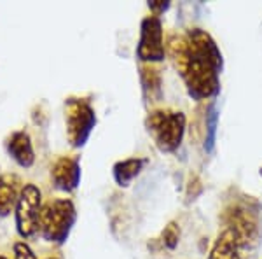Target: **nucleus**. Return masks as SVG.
Instances as JSON below:
<instances>
[{
  "mask_svg": "<svg viewBox=\"0 0 262 259\" xmlns=\"http://www.w3.org/2000/svg\"><path fill=\"white\" fill-rule=\"evenodd\" d=\"M170 53L192 100L213 102L217 98L221 93L224 56L208 32L203 28H189L182 37H173Z\"/></svg>",
  "mask_w": 262,
  "mask_h": 259,
  "instance_id": "nucleus-1",
  "label": "nucleus"
},
{
  "mask_svg": "<svg viewBox=\"0 0 262 259\" xmlns=\"http://www.w3.org/2000/svg\"><path fill=\"white\" fill-rule=\"evenodd\" d=\"M222 229H227L238 240L243 252L252 254L262 242V203L250 194L238 193L229 198L221 212Z\"/></svg>",
  "mask_w": 262,
  "mask_h": 259,
  "instance_id": "nucleus-2",
  "label": "nucleus"
},
{
  "mask_svg": "<svg viewBox=\"0 0 262 259\" xmlns=\"http://www.w3.org/2000/svg\"><path fill=\"white\" fill-rule=\"evenodd\" d=\"M145 128L161 152H175L187 130V117L182 110L156 109L145 117Z\"/></svg>",
  "mask_w": 262,
  "mask_h": 259,
  "instance_id": "nucleus-3",
  "label": "nucleus"
},
{
  "mask_svg": "<svg viewBox=\"0 0 262 259\" xmlns=\"http://www.w3.org/2000/svg\"><path fill=\"white\" fill-rule=\"evenodd\" d=\"M77 221V210L74 202L69 198L51 200L42 207L39 229L46 242L51 244H65L70 236V231Z\"/></svg>",
  "mask_w": 262,
  "mask_h": 259,
  "instance_id": "nucleus-4",
  "label": "nucleus"
},
{
  "mask_svg": "<svg viewBox=\"0 0 262 259\" xmlns=\"http://www.w3.org/2000/svg\"><path fill=\"white\" fill-rule=\"evenodd\" d=\"M67 138L72 147H82L90 140L96 126V112L84 98H69L65 102Z\"/></svg>",
  "mask_w": 262,
  "mask_h": 259,
  "instance_id": "nucleus-5",
  "label": "nucleus"
},
{
  "mask_svg": "<svg viewBox=\"0 0 262 259\" xmlns=\"http://www.w3.org/2000/svg\"><path fill=\"white\" fill-rule=\"evenodd\" d=\"M42 193L35 184H25L21 188L18 203H16V229L19 236L30 238L39 231V219L42 212Z\"/></svg>",
  "mask_w": 262,
  "mask_h": 259,
  "instance_id": "nucleus-6",
  "label": "nucleus"
},
{
  "mask_svg": "<svg viewBox=\"0 0 262 259\" xmlns=\"http://www.w3.org/2000/svg\"><path fill=\"white\" fill-rule=\"evenodd\" d=\"M137 56L145 65L159 63L166 56L164 49L163 21L159 16H145L140 23V39L137 44Z\"/></svg>",
  "mask_w": 262,
  "mask_h": 259,
  "instance_id": "nucleus-7",
  "label": "nucleus"
},
{
  "mask_svg": "<svg viewBox=\"0 0 262 259\" xmlns=\"http://www.w3.org/2000/svg\"><path fill=\"white\" fill-rule=\"evenodd\" d=\"M81 160L79 156H60L51 167V179L56 189L72 193L81 184Z\"/></svg>",
  "mask_w": 262,
  "mask_h": 259,
  "instance_id": "nucleus-8",
  "label": "nucleus"
},
{
  "mask_svg": "<svg viewBox=\"0 0 262 259\" xmlns=\"http://www.w3.org/2000/svg\"><path fill=\"white\" fill-rule=\"evenodd\" d=\"M6 149L9 156L19 167L30 168L35 161V151H33L32 138L27 131H14L6 142Z\"/></svg>",
  "mask_w": 262,
  "mask_h": 259,
  "instance_id": "nucleus-9",
  "label": "nucleus"
},
{
  "mask_svg": "<svg viewBox=\"0 0 262 259\" xmlns=\"http://www.w3.org/2000/svg\"><path fill=\"white\" fill-rule=\"evenodd\" d=\"M206 259H248L231 231L221 229Z\"/></svg>",
  "mask_w": 262,
  "mask_h": 259,
  "instance_id": "nucleus-10",
  "label": "nucleus"
},
{
  "mask_svg": "<svg viewBox=\"0 0 262 259\" xmlns=\"http://www.w3.org/2000/svg\"><path fill=\"white\" fill-rule=\"evenodd\" d=\"M19 184V179L12 173L0 175V217H6L16 209L21 193Z\"/></svg>",
  "mask_w": 262,
  "mask_h": 259,
  "instance_id": "nucleus-11",
  "label": "nucleus"
},
{
  "mask_svg": "<svg viewBox=\"0 0 262 259\" xmlns=\"http://www.w3.org/2000/svg\"><path fill=\"white\" fill-rule=\"evenodd\" d=\"M145 165H147V160H143V158H126V160L117 161L112 168L114 181H116L117 186H121V188H128L131 182L140 175Z\"/></svg>",
  "mask_w": 262,
  "mask_h": 259,
  "instance_id": "nucleus-12",
  "label": "nucleus"
},
{
  "mask_svg": "<svg viewBox=\"0 0 262 259\" xmlns=\"http://www.w3.org/2000/svg\"><path fill=\"white\" fill-rule=\"evenodd\" d=\"M140 79H142V88L143 93H145V98H149V102H159L163 95L159 70H156L152 65H142Z\"/></svg>",
  "mask_w": 262,
  "mask_h": 259,
  "instance_id": "nucleus-13",
  "label": "nucleus"
},
{
  "mask_svg": "<svg viewBox=\"0 0 262 259\" xmlns=\"http://www.w3.org/2000/svg\"><path fill=\"white\" fill-rule=\"evenodd\" d=\"M217 125H219V112L215 102L205 107V123H203V147L206 152L215 149V138H217Z\"/></svg>",
  "mask_w": 262,
  "mask_h": 259,
  "instance_id": "nucleus-14",
  "label": "nucleus"
},
{
  "mask_svg": "<svg viewBox=\"0 0 262 259\" xmlns=\"http://www.w3.org/2000/svg\"><path fill=\"white\" fill-rule=\"evenodd\" d=\"M158 242L163 249H168V250L175 249L180 242V226L179 224H177L175 221L168 223V226H164V229L161 231V236L158 238Z\"/></svg>",
  "mask_w": 262,
  "mask_h": 259,
  "instance_id": "nucleus-15",
  "label": "nucleus"
},
{
  "mask_svg": "<svg viewBox=\"0 0 262 259\" xmlns=\"http://www.w3.org/2000/svg\"><path fill=\"white\" fill-rule=\"evenodd\" d=\"M14 259H37V256L28 244H25V242H16L14 244Z\"/></svg>",
  "mask_w": 262,
  "mask_h": 259,
  "instance_id": "nucleus-16",
  "label": "nucleus"
},
{
  "mask_svg": "<svg viewBox=\"0 0 262 259\" xmlns=\"http://www.w3.org/2000/svg\"><path fill=\"white\" fill-rule=\"evenodd\" d=\"M170 7V2H163V0H156V2H149V9L154 16H161L164 11Z\"/></svg>",
  "mask_w": 262,
  "mask_h": 259,
  "instance_id": "nucleus-17",
  "label": "nucleus"
},
{
  "mask_svg": "<svg viewBox=\"0 0 262 259\" xmlns=\"http://www.w3.org/2000/svg\"><path fill=\"white\" fill-rule=\"evenodd\" d=\"M0 259H7L6 256H2V254H0Z\"/></svg>",
  "mask_w": 262,
  "mask_h": 259,
  "instance_id": "nucleus-18",
  "label": "nucleus"
},
{
  "mask_svg": "<svg viewBox=\"0 0 262 259\" xmlns=\"http://www.w3.org/2000/svg\"><path fill=\"white\" fill-rule=\"evenodd\" d=\"M48 259H60V257H48Z\"/></svg>",
  "mask_w": 262,
  "mask_h": 259,
  "instance_id": "nucleus-19",
  "label": "nucleus"
},
{
  "mask_svg": "<svg viewBox=\"0 0 262 259\" xmlns=\"http://www.w3.org/2000/svg\"><path fill=\"white\" fill-rule=\"evenodd\" d=\"M260 175H262V168H260Z\"/></svg>",
  "mask_w": 262,
  "mask_h": 259,
  "instance_id": "nucleus-20",
  "label": "nucleus"
}]
</instances>
